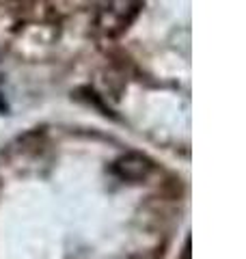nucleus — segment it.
Listing matches in <instances>:
<instances>
[{"instance_id":"obj_1","label":"nucleus","mask_w":246,"mask_h":259,"mask_svg":"<svg viewBox=\"0 0 246 259\" xmlns=\"http://www.w3.org/2000/svg\"><path fill=\"white\" fill-rule=\"evenodd\" d=\"M151 168H153V162L138 151L126 153V156H121L119 160H114V164H112V171L126 182L145 180V177L151 173Z\"/></svg>"},{"instance_id":"obj_2","label":"nucleus","mask_w":246,"mask_h":259,"mask_svg":"<svg viewBox=\"0 0 246 259\" xmlns=\"http://www.w3.org/2000/svg\"><path fill=\"white\" fill-rule=\"evenodd\" d=\"M130 259H147V257H138V255H136V257H130Z\"/></svg>"}]
</instances>
